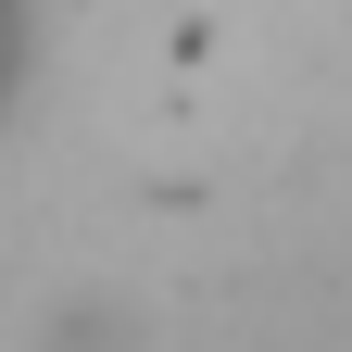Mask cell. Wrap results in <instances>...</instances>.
Listing matches in <instances>:
<instances>
[{"label":"cell","mask_w":352,"mask_h":352,"mask_svg":"<svg viewBox=\"0 0 352 352\" xmlns=\"http://www.w3.org/2000/svg\"><path fill=\"white\" fill-rule=\"evenodd\" d=\"M38 352H151V327L126 315V302H63V315L38 327Z\"/></svg>","instance_id":"1"},{"label":"cell","mask_w":352,"mask_h":352,"mask_svg":"<svg viewBox=\"0 0 352 352\" xmlns=\"http://www.w3.org/2000/svg\"><path fill=\"white\" fill-rule=\"evenodd\" d=\"M13 13H25V0H0V88H13Z\"/></svg>","instance_id":"2"}]
</instances>
